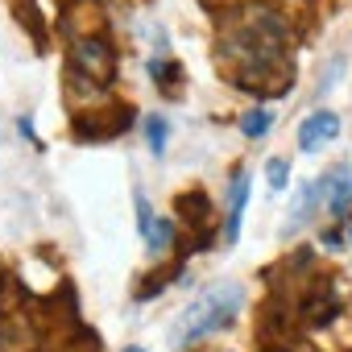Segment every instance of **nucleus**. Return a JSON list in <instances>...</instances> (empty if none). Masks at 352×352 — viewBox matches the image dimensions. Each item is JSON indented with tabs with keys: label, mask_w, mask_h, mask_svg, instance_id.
Masks as SVG:
<instances>
[{
	"label": "nucleus",
	"mask_w": 352,
	"mask_h": 352,
	"mask_svg": "<svg viewBox=\"0 0 352 352\" xmlns=\"http://www.w3.org/2000/svg\"><path fill=\"white\" fill-rule=\"evenodd\" d=\"M236 307H241V286H232V282H224V286H212V290H204L187 311H183V319H179V331H174V348H187V344H195V340H204L208 331H220V327H228V319L236 315Z\"/></svg>",
	"instance_id": "nucleus-1"
},
{
	"label": "nucleus",
	"mask_w": 352,
	"mask_h": 352,
	"mask_svg": "<svg viewBox=\"0 0 352 352\" xmlns=\"http://www.w3.org/2000/svg\"><path fill=\"white\" fill-rule=\"evenodd\" d=\"M71 67L83 71V75L96 79V83H112V75H116V54H112V46L100 42V38H79V42L71 46Z\"/></svg>",
	"instance_id": "nucleus-2"
},
{
	"label": "nucleus",
	"mask_w": 352,
	"mask_h": 352,
	"mask_svg": "<svg viewBox=\"0 0 352 352\" xmlns=\"http://www.w3.org/2000/svg\"><path fill=\"white\" fill-rule=\"evenodd\" d=\"M30 344H34L30 319L9 307V294L0 286V352H30Z\"/></svg>",
	"instance_id": "nucleus-3"
},
{
	"label": "nucleus",
	"mask_w": 352,
	"mask_h": 352,
	"mask_svg": "<svg viewBox=\"0 0 352 352\" xmlns=\"http://www.w3.org/2000/svg\"><path fill=\"white\" fill-rule=\"evenodd\" d=\"M319 187H323L327 212H331V216H348V208H352V166L344 162V166L327 170L323 179H319Z\"/></svg>",
	"instance_id": "nucleus-4"
},
{
	"label": "nucleus",
	"mask_w": 352,
	"mask_h": 352,
	"mask_svg": "<svg viewBox=\"0 0 352 352\" xmlns=\"http://www.w3.org/2000/svg\"><path fill=\"white\" fill-rule=\"evenodd\" d=\"M340 133V116L336 112H311L302 124H298V149H319V145H327L331 137Z\"/></svg>",
	"instance_id": "nucleus-5"
},
{
	"label": "nucleus",
	"mask_w": 352,
	"mask_h": 352,
	"mask_svg": "<svg viewBox=\"0 0 352 352\" xmlns=\"http://www.w3.org/2000/svg\"><path fill=\"white\" fill-rule=\"evenodd\" d=\"M245 199H249V170H236V174H232V187H228V224H224V241H236V236H241Z\"/></svg>",
	"instance_id": "nucleus-6"
},
{
	"label": "nucleus",
	"mask_w": 352,
	"mask_h": 352,
	"mask_svg": "<svg viewBox=\"0 0 352 352\" xmlns=\"http://www.w3.org/2000/svg\"><path fill=\"white\" fill-rule=\"evenodd\" d=\"M315 199H323V187H319V183H302V187H298V195H294V208H290V224H286V232H298V228L307 224V216H311Z\"/></svg>",
	"instance_id": "nucleus-7"
},
{
	"label": "nucleus",
	"mask_w": 352,
	"mask_h": 352,
	"mask_svg": "<svg viewBox=\"0 0 352 352\" xmlns=\"http://www.w3.org/2000/svg\"><path fill=\"white\" fill-rule=\"evenodd\" d=\"M145 141H149V149L162 157V153H166V141H170V120H166V116H149V120H145Z\"/></svg>",
	"instance_id": "nucleus-8"
},
{
	"label": "nucleus",
	"mask_w": 352,
	"mask_h": 352,
	"mask_svg": "<svg viewBox=\"0 0 352 352\" xmlns=\"http://www.w3.org/2000/svg\"><path fill=\"white\" fill-rule=\"evenodd\" d=\"M270 120H274V116H270L265 108H253V112L241 116V133H245V137H265V133H270Z\"/></svg>",
	"instance_id": "nucleus-9"
},
{
	"label": "nucleus",
	"mask_w": 352,
	"mask_h": 352,
	"mask_svg": "<svg viewBox=\"0 0 352 352\" xmlns=\"http://www.w3.org/2000/svg\"><path fill=\"white\" fill-rule=\"evenodd\" d=\"M265 179H270V191H286V183H290V162L286 157H270L265 162Z\"/></svg>",
	"instance_id": "nucleus-10"
},
{
	"label": "nucleus",
	"mask_w": 352,
	"mask_h": 352,
	"mask_svg": "<svg viewBox=\"0 0 352 352\" xmlns=\"http://www.w3.org/2000/svg\"><path fill=\"white\" fill-rule=\"evenodd\" d=\"M133 204H137V228H141V236L149 241V236H153V228H157V216H153V208H149V199H145L141 191L133 195Z\"/></svg>",
	"instance_id": "nucleus-11"
},
{
	"label": "nucleus",
	"mask_w": 352,
	"mask_h": 352,
	"mask_svg": "<svg viewBox=\"0 0 352 352\" xmlns=\"http://www.w3.org/2000/svg\"><path fill=\"white\" fill-rule=\"evenodd\" d=\"M149 75H153L157 83H170V91H174V83H179V67H174L170 58H153V63H149Z\"/></svg>",
	"instance_id": "nucleus-12"
},
{
	"label": "nucleus",
	"mask_w": 352,
	"mask_h": 352,
	"mask_svg": "<svg viewBox=\"0 0 352 352\" xmlns=\"http://www.w3.org/2000/svg\"><path fill=\"white\" fill-rule=\"evenodd\" d=\"M17 129H21V137H30V141H38V137H34V124H30V116H21V120H17Z\"/></svg>",
	"instance_id": "nucleus-13"
},
{
	"label": "nucleus",
	"mask_w": 352,
	"mask_h": 352,
	"mask_svg": "<svg viewBox=\"0 0 352 352\" xmlns=\"http://www.w3.org/2000/svg\"><path fill=\"white\" fill-rule=\"evenodd\" d=\"M124 352H145V348H124Z\"/></svg>",
	"instance_id": "nucleus-14"
},
{
	"label": "nucleus",
	"mask_w": 352,
	"mask_h": 352,
	"mask_svg": "<svg viewBox=\"0 0 352 352\" xmlns=\"http://www.w3.org/2000/svg\"><path fill=\"white\" fill-rule=\"evenodd\" d=\"M348 241H352V228H348Z\"/></svg>",
	"instance_id": "nucleus-15"
}]
</instances>
